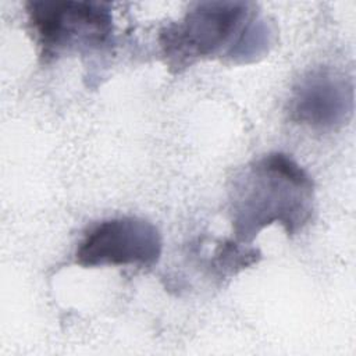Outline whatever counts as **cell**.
<instances>
[{
	"label": "cell",
	"mask_w": 356,
	"mask_h": 356,
	"mask_svg": "<svg viewBox=\"0 0 356 356\" xmlns=\"http://www.w3.org/2000/svg\"><path fill=\"white\" fill-rule=\"evenodd\" d=\"M163 250L160 231L139 217H114L90 227L75 250L82 267L140 266L159 261Z\"/></svg>",
	"instance_id": "obj_4"
},
{
	"label": "cell",
	"mask_w": 356,
	"mask_h": 356,
	"mask_svg": "<svg viewBox=\"0 0 356 356\" xmlns=\"http://www.w3.org/2000/svg\"><path fill=\"white\" fill-rule=\"evenodd\" d=\"M273 39L274 31L271 24L267 22L266 18L257 17L254 13L227 57L232 63L241 64L254 61L268 51Z\"/></svg>",
	"instance_id": "obj_6"
},
{
	"label": "cell",
	"mask_w": 356,
	"mask_h": 356,
	"mask_svg": "<svg viewBox=\"0 0 356 356\" xmlns=\"http://www.w3.org/2000/svg\"><path fill=\"white\" fill-rule=\"evenodd\" d=\"M259 257L260 253L246 243L238 241H224L217 245L211 264L220 277H225L257 263Z\"/></svg>",
	"instance_id": "obj_7"
},
{
	"label": "cell",
	"mask_w": 356,
	"mask_h": 356,
	"mask_svg": "<svg viewBox=\"0 0 356 356\" xmlns=\"http://www.w3.org/2000/svg\"><path fill=\"white\" fill-rule=\"evenodd\" d=\"M26 17L44 63L70 53L103 50L113 42V14L106 3L32 0L26 3Z\"/></svg>",
	"instance_id": "obj_3"
},
{
	"label": "cell",
	"mask_w": 356,
	"mask_h": 356,
	"mask_svg": "<svg viewBox=\"0 0 356 356\" xmlns=\"http://www.w3.org/2000/svg\"><path fill=\"white\" fill-rule=\"evenodd\" d=\"M253 14L252 4L243 1L195 4L159 35L165 65L172 72H181L197 61L214 56L227 57Z\"/></svg>",
	"instance_id": "obj_2"
},
{
	"label": "cell",
	"mask_w": 356,
	"mask_h": 356,
	"mask_svg": "<svg viewBox=\"0 0 356 356\" xmlns=\"http://www.w3.org/2000/svg\"><path fill=\"white\" fill-rule=\"evenodd\" d=\"M353 110L352 83L330 68L303 75L288 102L291 121L314 129H334L346 124Z\"/></svg>",
	"instance_id": "obj_5"
},
{
	"label": "cell",
	"mask_w": 356,
	"mask_h": 356,
	"mask_svg": "<svg viewBox=\"0 0 356 356\" xmlns=\"http://www.w3.org/2000/svg\"><path fill=\"white\" fill-rule=\"evenodd\" d=\"M235 241L250 243L266 227L280 224L292 236L312 220L314 182L289 154H264L235 174L228 192Z\"/></svg>",
	"instance_id": "obj_1"
}]
</instances>
